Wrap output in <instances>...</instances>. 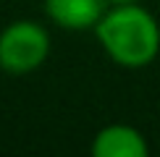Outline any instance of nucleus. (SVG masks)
<instances>
[{"mask_svg":"<svg viewBox=\"0 0 160 157\" xmlns=\"http://www.w3.org/2000/svg\"><path fill=\"white\" fill-rule=\"evenodd\" d=\"M95 34L110 60L126 68H142L160 52V26L139 3H116L102 13Z\"/></svg>","mask_w":160,"mask_h":157,"instance_id":"obj_1","label":"nucleus"},{"mask_svg":"<svg viewBox=\"0 0 160 157\" xmlns=\"http://www.w3.org/2000/svg\"><path fill=\"white\" fill-rule=\"evenodd\" d=\"M108 3L116 5V3H142V0H108Z\"/></svg>","mask_w":160,"mask_h":157,"instance_id":"obj_5","label":"nucleus"},{"mask_svg":"<svg viewBox=\"0 0 160 157\" xmlns=\"http://www.w3.org/2000/svg\"><path fill=\"white\" fill-rule=\"evenodd\" d=\"M150 147L144 141L142 131L126 123H113L97 131L92 141V155L95 157H147Z\"/></svg>","mask_w":160,"mask_h":157,"instance_id":"obj_3","label":"nucleus"},{"mask_svg":"<svg viewBox=\"0 0 160 157\" xmlns=\"http://www.w3.org/2000/svg\"><path fill=\"white\" fill-rule=\"evenodd\" d=\"M50 55V34L37 21H16L0 31V68L24 76L37 71Z\"/></svg>","mask_w":160,"mask_h":157,"instance_id":"obj_2","label":"nucleus"},{"mask_svg":"<svg viewBox=\"0 0 160 157\" xmlns=\"http://www.w3.org/2000/svg\"><path fill=\"white\" fill-rule=\"evenodd\" d=\"M105 3L108 0H45V11L58 26L82 31L97 26L105 13Z\"/></svg>","mask_w":160,"mask_h":157,"instance_id":"obj_4","label":"nucleus"}]
</instances>
